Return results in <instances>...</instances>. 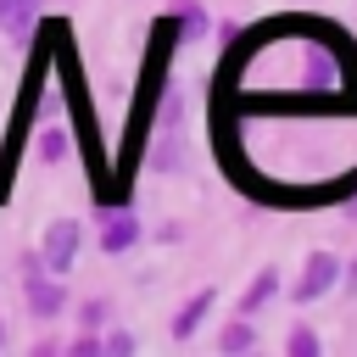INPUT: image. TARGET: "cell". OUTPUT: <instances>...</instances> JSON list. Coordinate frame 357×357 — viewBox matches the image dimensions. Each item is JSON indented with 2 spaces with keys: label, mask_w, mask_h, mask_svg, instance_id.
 Returning a JSON list of instances; mask_svg holds the SVG:
<instances>
[{
  "label": "cell",
  "mask_w": 357,
  "mask_h": 357,
  "mask_svg": "<svg viewBox=\"0 0 357 357\" xmlns=\"http://www.w3.org/2000/svg\"><path fill=\"white\" fill-rule=\"evenodd\" d=\"M73 357H100V335H78L73 340Z\"/></svg>",
  "instance_id": "cell-16"
},
{
  "label": "cell",
  "mask_w": 357,
  "mask_h": 357,
  "mask_svg": "<svg viewBox=\"0 0 357 357\" xmlns=\"http://www.w3.org/2000/svg\"><path fill=\"white\" fill-rule=\"evenodd\" d=\"M134 346H139V340H134L128 329H112V335H100V351H106V357H128Z\"/></svg>",
  "instance_id": "cell-14"
},
{
  "label": "cell",
  "mask_w": 357,
  "mask_h": 357,
  "mask_svg": "<svg viewBox=\"0 0 357 357\" xmlns=\"http://www.w3.org/2000/svg\"><path fill=\"white\" fill-rule=\"evenodd\" d=\"M335 284H346V296H357V262H346V268L335 273Z\"/></svg>",
  "instance_id": "cell-17"
},
{
  "label": "cell",
  "mask_w": 357,
  "mask_h": 357,
  "mask_svg": "<svg viewBox=\"0 0 357 357\" xmlns=\"http://www.w3.org/2000/svg\"><path fill=\"white\" fill-rule=\"evenodd\" d=\"M22 296H28V312L39 324H56L67 312V284H61V273H45L39 257H28V268H22Z\"/></svg>",
  "instance_id": "cell-3"
},
{
  "label": "cell",
  "mask_w": 357,
  "mask_h": 357,
  "mask_svg": "<svg viewBox=\"0 0 357 357\" xmlns=\"http://www.w3.org/2000/svg\"><path fill=\"white\" fill-rule=\"evenodd\" d=\"M335 273H340V257H335V251H312V257L301 262V279L290 284V301H296V307H312L318 296L335 290Z\"/></svg>",
  "instance_id": "cell-4"
},
{
  "label": "cell",
  "mask_w": 357,
  "mask_h": 357,
  "mask_svg": "<svg viewBox=\"0 0 357 357\" xmlns=\"http://www.w3.org/2000/svg\"><path fill=\"white\" fill-rule=\"evenodd\" d=\"M39 17V0H0V33H22Z\"/></svg>",
  "instance_id": "cell-9"
},
{
  "label": "cell",
  "mask_w": 357,
  "mask_h": 357,
  "mask_svg": "<svg viewBox=\"0 0 357 357\" xmlns=\"http://www.w3.org/2000/svg\"><path fill=\"white\" fill-rule=\"evenodd\" d=\"M284 351H290V357H318V351H324V335H318L312 324H296V329L284 335Z\"/></svg>",
  "instance_id": "cell-10"
},
{
  "label": "cell",
  "mask_w": 357,
  "mask_h": 357,
  "mask_svg": "<svg viewBox=\"0 0 357 357\" xmlns=\"http://www.w3.org/2000/svg\"><path fill=\"white\" fill-rule=\"evenodd\" d=\"M212 307H218V290H212V284H206V290H195V296L173 312V340H190V335L206 324V312H212Z\"/></svg>",
  "instance_id": "cell-7"
},
{
  "label": "cell",
  "mask_w": 357,
  "mask_h": 357,
  "mask_svg": "<svg viewBox=\"0 0 357 357\" xmlns=\"http://www.w3.org/2000/svg\"><path fill=\"white\" fill-rule=\"evenodd\" d=\"M0 351H6V324H0Z\"/></svg>",
  "instance_id": "cell-18"
},
{
  "label": "cell",
  "mask_w": 357,
  "mask_h": 357,
  "mask_svg": "<svg viewBox=\"0 0 357 357\" xmlns=\"http://www.w3.org/2000/svg\"><path fill=\"white\" fill-rule=\"evenodd\" d=\"M145 240V229H139V212H128V206H117L106 223H100V251L106 257H123V251H134Z\"/></svg>",
  "instance_id": "cell-5"
},
{
  "label": "cell",
  "mask_w": 357,
  "mask_h": 357,
  "mask_svg": "<svg viewBox=\"0 0 357 357\" xmlns=\"http://www.w3.org/2000/svg\"><path fill=\"white\" fill-rule=\"evenodd\" d=\"M39 156H45V162H61V156H67V134H61V128H45V139H39Z\"/></svg>",
  "instance_id": "cell-15"
},
{
  "label": "cell",
  "mask_w": 357,
  "mask_h": 357,
  "mask_svg": "<svg viewBox=\"0 0 357 357\" xmlns=\"http://www.w3.org/2000/svg\"><path fill=\"white\" fill-rule=\"evenodd\" d=\"M279 290H284V279H279V268H257V273H251V284H245V296H240V307H234V312H240V318H257V312H262V307H268V301H273V296H279Z\"/></svg>",
  "instance_id": "cell-6"
},
{
  "label": "cell",
  "mask_w": 357,
  "mask_h": 357,
  "mask_svg": "<svg viewBox=\"0 0 357 357\" xmlns=\"http://www.w3.org/2000/svg\"><path fill=\"white\" fill-rule=\"evenodd\" d=\"M173 45H178V22L173 11L151 22V39H145V61H139V84H134V106H128V139H145L156 106H162V84H167V67H173Z\"/></svg>",
  "instance_id": "cell-1"
},
{
  "label": "cell",
  "mask_w": 357,
  "mask_h": 357,
  "mask_svg": "<svg viewBox=\"0 0 357 357\" xmlns=\"http://www.w3.org/2000/svg\"><path fill=\"white\" fill-rule=\"evenodd\" d=\"M106 324H112V301H106V296H95V301L78 307V329H84V335H100Z\"/></svg>",
  "instance_id": "cell-12"
},
{
  "label": "cell",
  "mask_w": 357,
  "mask_h": 357,
  "mask_svg": "<svg viewBox=\"0 0 357 357\" xmlns=\"http://www.w3.org/2000/svg\"><path fill=\"white\" fill-rule=\"evenodd\" d=\"M218 351H229V357H234V351H257V318H240V312H234V318L218 329Z\"/></svg>",
  "instance_id": "cell-8"
},
{
  "label": "cell",
  "mask_w": 357,
  "mask_h": 357,
  "mask_svg": "<svg viewBox=\"0 0 357 357\" xmlns=\"http://www.w3.org/2000/svg\"><path fill=\"white\" fill-rule=\"evenodd\" d=\"M78 245H84V223H78V218H56V223H45V234H39V268L67 279L73 262H78Z\"/></svg>",
  "instance_id": "cell-2"
},
{
  "label": "cell",
  "mask_w": 357,
  "mask_h": 357,
  "mask_svg": "<svg viewBox=\"0 0 357 357\" xmlns=\"http://www.w3.org/2000/svg\"><path fill=\"white\" fill-rule=\"evenodd\" d=\"M156 167H162V173L184 167V145H173V134H162V145H156Z\"/></svg>",
  "instance_id": "cell-13"
},
{
  "label": "cell",
  "mask_w": 357,
  "mask_h": 357,
  "mask_svg": "<svg viewBox=\"0 0 357 357\" xmlns=\"http://www.w3.org/2000/svg\"><path fill=\"white\" fill-rule=\"evenodd\" d=\"M173 22H178V39H201V33H206V11H201L195 0H178Z\"/></svg>",
  "instance_id": "cell-11"
}]
</instances>
